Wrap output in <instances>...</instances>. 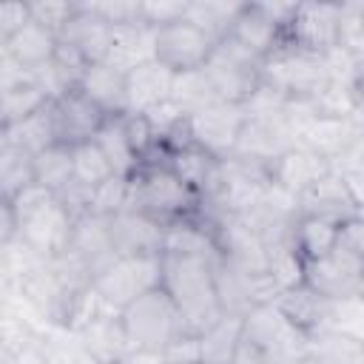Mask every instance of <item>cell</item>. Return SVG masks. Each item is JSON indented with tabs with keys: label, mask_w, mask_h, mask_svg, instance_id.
<instances>
[{
	"label": "cell",
	"mask_w": 364,
	"mask_h": 364,
	"mask_svg": "<svg viewBox=\"0 0 364 364\" xmlns=\"http://www.w3.org/2000/svg\"><path fill=\"white\" fill-rule=\"evenodd\" d=\"M173 88V71L165 68L156 60H148L125 74V91H128V114H151L171 102Z\"/></svg>",
	"instance_id": "22"
},
{
	"label": "cell",
	"mask_w": 364,
	"mask_h": 364,
	"mask_svg": "<svg viewBox=\"0 0 364 364\" xmlns=\"http://www.w3.org/2000/svg\"><path fill=\"white\" fill-rule=\"evenodd\" d=\"M293 145H296V136H293V131L287 128V122L282 119V114H273V117H253V114H245V122H242V128H239L233 154L270 168V165H273L287 148H293Z\"/></svg>",
	"instance_id": "13"
},
{
	"label": "cell",
	"mask_w": 364,
	"mask_h": 364,
	"mask_svg": "<svg viewBox=\"0 0 364 364\" xmlns=\"http://www.w3.org/2000/svg\"><path fill=\"white\" fill-rule=\"evenodd\" d=\"M310 364H364V347L344 333H318L307 344Z\"/></svg>",
	"instance_id": "36"
},
{
	"label": "cell",
	"mask_w": 364,
	"mask_h": 364,
	"mask_svg": "<svg viewBox=\"0 0 364 364\" xmlns=\"http://www.w3.org/2000/svg\"><path fill=\"white\" fill-rule=\"evenodd\" d=\"M94 145L102 151V156H105V162L111 165L114 176L128 179V176L136 171L139 159H136V154H134V148H131V139H128V134H125L122 117H105L102 125H100L97 134H94Z\"/></svg>",
	"instance_id": "30"
},
{
	"label": "cell",
	"mask_w": 364,
	"mask_h": 364,
	"mask_svg": "<svg viewBox=\"0 0 364 364\" xmlns=\"http://www.w3.org/2000/svg\"><path fill=\"white\" fill-rule=\"evenodd\" d=\"M185 119H188L191 142L199 145L202 151H208L210 156L225 159L233 154L239 128L245 122V108L233 105V102H213Z\"/></svg>",
	"instance_id": "11"
},
{
	"label": "cell",
	"mask_w": 364,
	"mask_h": 364,
	"mask_svg": "<svg viewBox=\"0 0 364 364\" xmlns=\"http://www.w3.org/2000/svg\"><path fill=\"white\" fill-rule=\"evenodd\" d=\"M230 364H273V361H270L259 347H253L247 338H239V344H236V353H233Z\"/></svg>",
	"instance_id": "49"
},
{
	"label": "cell",
	"mask_w": 364,
	"mask_h": 364,
	"mask_svg": "<svg viewBox=\"0 0 364 364\" xmlns=\"http://www.w3.org/2000/svg\"><path fill=\"white\" fill-rule=\"evenodd\" d=\"M14 239V210L11 202L0 199V245H9Z\"/></svg>",
	"instance_id": "50"
},
{
	"label": "cell",
	"mask_w": 364,
	"mask_h": 364,
	"mask_svg": "<svg viewBox=\"0 0 364 364\" xmlns=\"http://www.w3.org/2000/svg\"><path fill=\"white\" fill-rule=\"evenodd\" d=\"M57 43H60V40H57L54 31H48L46 26H40V23H34V20L28 17V23L3 46V51H6L14 63H20L23 68L34 71V68L46 65V63L54 57Z\"/></svg>",
	"instance_id": "29"
},
{
	"label": "cell",
	"mask_w": 364,
	"mask_h": 364,
	"mask_svg": "<svg viewBox=\"0 0 364 364\" xmlns=\"http://www.w3.org/2000/svg\"><path fill=\"white\" fill-rule=\"evenodd\" d=\"M48 102L46 91L37 85L34 74L14 63L6 51L0 54V128H11L40 111Z\"/></svg>",
	"instance_id": "12"
},
{
	"label": "cell",
	"mask_w": 364,
	"mask_h": 364,
	"mask_svg": "<svg viewBox=\"0 0 364 364\" xmlns=\"http://www.w3.org/2000/svg\"><path fill=\"white\" fill-rule=\"evenodd\" d=\"M3 139H6V136H3V128H0V145H3Z\"/></svg>",
	"instance_id": "55"
},
{
	"label": "cell",
	"mask_w": 364,
	"mask_h": 364,
	"mask_svg": "<svg viewBox=\"0 0 364 364\" xmlns=\"http://www.w3.org/2000/svg\"><path fill=\"white\" fill-rule=\"evenodd\" d=\"M28 185H34V156L3 139V145H0V199L11 202Z\"/></svg>",
	"instance_id": "34"
},
{
	"label": "cell",
	"mask_w": 364,
	"mask_h": 364,
	"mask_svg": "<svg viewBox=\"0 0 364 364\" xmlns=\"http://www.w3.org/2000/svg\"><path fill=\"white\" fill-rule=\"evenodd\" d=\"M85 6L111 28L139 23V0H102V3H85Z\"/></svg>",
	"instance_id": "45"
},
{
	"label": "cell",
	"mask_w": 364,
	"mask_h": 364,
	"mask_svg": "<svg viewBox=\"0 0 364 364\" xmlns=\"http://www.w3.org/2000/svg\"><path fill=\"white\" fill-rule=\"evenodd\" d=\"M71 173H74L77 182H82L88 188H97V185H102L105 179L114 176L111 165L105 162V156L94 145V139L91 142H80V145L71 148Z\"/></svg>",
	"instance_id": "40"
},
{
	"label": "cell",
	"mask_w": 364,
	"mask_h": 364,
	"mask_svg": "<svg viewBox=\"0 0 364 364\" xmlns=\"http://www.w3.org/2000/svg\"><path fill=\"white\" fill-rule=\"evenodd\" d=\"M14 242L37 259H54L68 247L74 219L57 202V196L37 182L11 199Z\"/></svg>",
	"instance_id": "2"
},
{
	"label": "cell",
	"mask_w": 364,
	"mask_h": 364,
	"mask_svg": "<svg viewBox=\"0 0 364 364\" xmlns=\"http://www.w3.org/2000/svg\"><path fill=\"white\" fill-rule=\"evenodd\" d=\"M74 338L94 364H122L134 355L119 313L111 307L88 318L80 330H74Z\"/></svg>",
	"instance_id": "16"
},
{
	"label": "cell",
	"mask_w": 364,
	"mask_h": 364,
	"mask_svg": "<svg viewBox=\"0 0 364 364\" xmlns=\"http://www.w3.org/2000/svg\"><path fill=\"white\" fill-rule=\"evenodd\" d=\"M361 316H364L361 296L338 299V301H333L330 330H333V333H344V336H350V338H358V341H361Z\"/></svg>",
	"instance_id": "43"
},
{
	"label": "cell",
	"mask_w": 364,
	"mask_h": 364,
	"mask_svg": "<svg viewBox=\"0 0 364 364\" xmlns=\"http://www.w3.org/2000/svg\"><path fill=\"white\" fill-rule=\"evenodd\" d=\"M168 168L199 196L208 199L219 185V159L202 151L199 145H185L168 154Z\"/></svg>",
	"instance_id": "27"
},
{
	"label": "cell",
	"mask_w": 364,
	"mask_h": 364,
	"mask_svg": "<svg viewBox=\"0 0 364 364\" xmlns=\"http://www.w3.org/2000/svg\"><path fill=\"white\" fill-rule=\"evenodd\" d=\"M219 102L216 100V91L205 74V68H193V71H182V74H173V88H171V105L182 114V117H191L208 105Z\"/></svg>",
	"instance_id": "33"
},
{
	"label": "cell",
	"mask_w": 364,
	"mask_h": 364,
	"mask_svg": "<svg viewBox=\"0 0 364 364\" xmlns=\"http://www.w3.org/2000/svg\"><path fill=\"white\" fill-rule=\"evenodd\" d=\"M145 361H148V364H179V361H168V358H162V355H145Z\"/></svg>",
	"instance_id": "52"
},
{
	"label": "cell",
	"mask_w": 364,
	"mask_h": 364,
	"mask_svg": "<svg viewBox=\"0 0 364 364\" xmlns=\"http://www.w3.org/2000/svg\"><path fill=\"white\" fill-rule=\"evenodd\" d=\"M125 202H128V179L111 176V179H105L102 185L94 188V193H91V213L114 216V213H119L125 208Z\"/></svg>",
	"instance_id": "41"
},
{
	"label": "cell",
	"mask_w": 364,
	"mask_h": 364,
	"mask_svg": "<svg viewBox=\"0 0 364 364\" xmlns=\"http://www.w3.org/2000/svg\"><path fill=\"white\" fill-rule=\"evenodd\" d=\"M242 338L259 347L273 364H293L307 353L310 338L293 327L276 304H259L242 316Z\"/></svg>",
	"instance_id": "7"
},
{
	"label": "cell",
	"mask_w": 364,
	"mask_h": 364,
	"mask_svg": "<svg viewBox=\"0 0 364 364\" xmlns=\"http://www.w3.org/2000/svg\"><path fill=\"white\" fill-rule=\"evenodd\" d=\"M242 338V316L222 313L219 321H213L208 330L199 333V358L196 364H230L236 344Z\"/></svg>",
	"instance_id": "32"
},
{
	"label": "cell",
	"mask_w": 364,
	"mask_h": 364,
	"mask_svg": "<svg viewBox=\"0 0 364 364\" xmlns=\"http://www.w3.org/2000/svg\"><path fill=\"white\" fill-rule=\"evenodd\" d=\"M122 364H148V361H145V355H131V358L122 361Z\"/></svg>",
	"instance_id": "53"
},
{
	"label": "cell",
	"mask_w": 364,
	"mask_h": 364,
	"mask_svg": "<svg viewBox=\"0 0 364 364\" xmlns=\"http://www.w3.org/2000/svg\"><path fill=\"white\" fill-rule=\"evenodd\" d=\"M324 173H327V159H321L318 154H313L301 145H293L270 165V185H276L279 191L299 199Z\"/></svg>",
	"instance_id": "24"
},
{
	"label": "cell",
	"mask_w": 364,
	"mask_h": 364,
	"mask_svg": "<svg viewBox=\"0 0 364 364\" xmlns=\"http://www.w3.org/2000/svg\"><path fill=\"white\" fill-rule=\"evenodd\" d=\"M108 236L117 259L128 256H162V225L154 219L122 208L119 213L108 216Z\"/></svg>",
	"instance_id": "18"
},
{
	"label": "cell",
	"mask_w": 364,
	"mask_h": 364,
	"mask_svg": "<svg viewBox=\"0 0 364 364\" xmlns=\"http://www.w3.org/2000/svg\"><path fill=\"white\" fill-rule=\"evenodd\" d=\"M128 210H136L156 225H173L188 219L199 208V196L165 165H139L128 176Z\"/></svg>",
	"instance_id": "3"
},
{
	"label": "cell",
	"mask_w": 364,
	"mask_h": 364,
	"mask_svg": "<svg viewBox=\"0 0 364 364\" xmlns=\"http://www.w3.org/2000/svg\"><path fill=\"white\" fill-rule=\"evenodd\" d=\"M77 91L97 105L105 117H125L128 114V91H125V74L117 71L108 63H94L85 68Z\"/></svg>",
	"instance_id": "25"
},
{
	"label": "cell",
	"mask_w": 364,
	"mask_h": 364,
	"mask_svg": "<svg viewBox=\"0 0 364 364\" xmlns=\"http://www.w3.org/2000/svg\"><path fill=\"white\" fill-rule=\"evenodd\" d=\"M364 128L361 119H338V117H321L316 114L299 134H296V145L318 154L321 159H333L338 156L353 139H361Z\"/></svg>",
	"instance_id": "23"
},
{
	"label": "cell",
	"mask_w": 364,
	"mask_h": 364,
	"mask_svg": "<svg viewBox=\"0 0 364 364\" xmlns=\"http://www.w3.org/2000/svg\"><path fill=\"white\" fill-rule=\"evenodd\" d=\"M57 40L63 46L74 48L88 65L105 63L108 46H111V26L105 20H100L85 3H77L74 6V14L65 20V26L57 34Z\"/></svg>",
	"instance_id": "19"
},
{
	"label": "cell",
	"mask_w": 364,
	"mask_h": 364,
	"mask_svg": "<svg viewBox=\"0 0 364 364\" xmlns=\"http://www.w3.org/2000/svg\"><path fill=\"white\" fill-rule=\"evenodd\" d=\"M119 321L134 355H162L176 336L188 333L176 304L162 287H154L122 307Z\"/></svg>",
	"instance_id": "4"
},
{
	"label": "cell",
	"mask_w": 364,
	"mask_h": 364,
	"mask_svg": "<svg viewBox=\"0 0 364 364\" xmlns=\"http://www.w3.org/2000/svg\"><path fill=\"white\" fill-rule=\"evenodd\" d=\"M71 148L65 145H48L34 156V182L51 193L65 188L71 182Z\"/></svg>",
	"instance_id": "38"
},
{
	"label": "cell",
	"mask_w": 364,
	"mask_h": 364,
	"mask_svg": "<svg viewBox=\"0 0 364 364\" xmlns=\"http://www.w3.org/2000/svg\"><path fill=\"white\" fill-rule=\"evenodd\" d=\"M296 210L304 216H321V219L344 222V219L361 213V202H355L353 193L347 191V185L327 168V173L321 179H316L296 199Z\"/></svg>",
	"instance_id": "20"
},
{
	"label": "cell",
	"mask_w": 364,
	"mask_h": 364,
	"mask_svg": "<svg viewBox=\"0 0 364 364\" xmlns=\"http://www.w3.org/2000/svg\"><path fill=\"white\" fill-rule=\"evenodd\" d=\"M202 68H205L219 102L245 105L247 97L262 82L259 80L262 60L256 54H250L247 48H242L230 37H222V40L213 43V51H210V57L205 60Z\"/></svg>",
	"instance_id": "6"
},
{
	"label": "cell",
	"mask_w": 364,
	"mask_h": 364,
	"mask_svg": "<svg viewBox=\"0 0 364 364\" xmlns=\"http://www.w3.org/2000/svg\"><path fill=\"white\" fill-rule=\"evenodd\" d=\"M336 23H338V6L296 3L293 17L287 20L282 37L293 46L307 48V51L327 54L336 48Z\"/></svg>",
	"instance_id": "15"
},
{
	"label": "cell",
	"mask_w": 364,
	"mask_h": 364,
	"mask_svg": "<svg viewBox=\"0 0 364 364\" xmlns=\"http://www.w3.org/2000/svg\"><path fill=\"white\" fill-rule=\"evenodd\" d=\"M213 43L205 31H199L193 23H188L185 17L171 23V26H162L156 28V37H154V60L162 63L165 68H171L173 74H182V71H193V68H202L205 60L210 57L213 51Z\"/></svg>",
	"instance_id": "10"
},
{
	"label": "cell",
	"mask_w": 364,
	"mask_h": 364,
	"mask_svg": "<svg viewBox=\"0 0 364 364\" xmlns=\"http://www.w3.org/2000/svg\"><path fill=\"white\" fill-rule=\"evenodd\" d=\"M91 193H94V188H88V185H82V182H77V179L71 176V182H68L65 188H60L54 196H57V202L65 208V213L77 222V219H82V216L91 213Z\"/></svg>",
	"instance_id": "46"
},
{
	"label": "cell",
	"mask_w": 364,
	"mask_h": 364,
	"mask_svg": "<svg viewBox=\"0 0 364 364\" xmlns=\"http://www.w3.org/2000/svg\"><path fill=\"white\" fill-rule=\"evenodd\" d=\"M336 48L364 57V3L347 0L338 3V23H336Z\"/></svg>",
	"instance_id": "39"
},
{
	"label": "cell",
	"mask_w": 364,
	"mask_h": 364,
	"mask_svg": "<svg viewBox=\"0 0 364 364\" xmlns=\"http://www.w3.org/2000/svg\"><path fill=\"white\" fill-rule=\"evenodd\" d=\"M301 282L330 301L364 296V256L333 247L327 256L304 264Z\"/></svg>",
	"instance_id": "9"
},
{
	"label": "cell",
	"mask_w": 364,
	"mask_h": 364,
	"mask_svg": "<svg viewBox=\"0 0 364 364\" xmlns=\"http://www.w3.org/2000/svg\"><path fill=\"white\" fill-rule=\"evenodd\" d=\"M14 279V256L9 245H0V290H9Z\"/></svg>",
	"instance_id": "51"
},
{
	"label": "cell",
	"mask_w": 364,
	"mask_h": 364,
	"mask_svg": "<svg viewBox=\"0 0 364 364\" xmlns=\"http://www.w3.org/2000/svg\"><path fill=\"white\" fill-rule=\"evenodd\" d=\"M63 253H68L94 282L117 259V253L111 247V236H108V216L88 213V216L77 219L71 228L68 247Z\"/></svg>",
	"instance_id": "17"
},
{
	"label": "cell",
	"mask_w": 364,
	"mask_h": 364,
	"mask_svg": "<svg viewBox=\"0 0 364 364\" xmlns=\"http://www.w3.org/2000/svg\"><path fill=\"white\" fill-rule=\"evenodd\" d=\"M3 136H6V142H11V145L23 148V151H26V154H31V156H37V154H40V151H46L48 145H54L51 119H48V102H46L40 111H34L31 117H26L23 122H17V125L6 128V131H3Z\"/></svg>",
	"instance_id": "37"
},
{
	"label": "cell",
	"mask_w": 364,
	"mask_h": 364,
	"mask_svg": "<svg viewBox=\"0 0 364 364\" xmlns=\"http://www.w3.org/2000/svg\"><path fill=\"white\" fill-rule=\"evenodd\" d=\"M6 296H9V290H0V304L6 301Z\"/></svg>",
	"instance_id": "54"
},
{
	"label": "cell",
	"mask_w": 364,
	"mask_h": 364,
	"mask_svg": "<svg viewBox=\"0 0 364 364\" xmlns=\"http://www.w3.org/2000/svg\"><path fill=\"white\" fill-rule=\"evenodd\" d=\"M97 296L111 307L122 310L142 293L159 287V256H128V259H114L94 282Z\"/></svg>",
	"instance_id": "8"
},
{
	"label": "cell",
	"mask_w": 364,
	"mask_h": 364,
	"mask_svg": "<svg viewBox=\"0 0 364 364\" xmlns=\"http://www.w3.org/2000/svg\"><path fill=\"white\" fill-rule=\"evenodd\" d=\"M336 247H341L347 253H355V256H364V219H361V213L338 222Z\"/></svg>",
	"instance_id": "48"
},
{
	"label": "cell",
	"mask_w": 364,
	"mask_h": 364,
	"mask_svg": "<svg viewBox=\"0 0 364 364\" xmlns=\"http://www.w3.org/2000/svg\"><path fill=\"white\" fill-rule=\"evenodd\" d=\"M259 80L287 100H316L327 88L330 71L324 54L307 51L282 37L276 48L262 60Z\"/></svg>",
	"instance_id": "5"
},
{
	"label": "cell",
	"mask_w": 364,
	"mask_h": 364,
	"mask_svg": "<svg viewBox=\"0 0 364 364\" xmlns=\"http://www.w3.org/2000/svg\"><path fill=\"white\" fill-rule=\"evenodd\" d=\"M273 304L279 307V313L293 324L299 327L307 338L318 336V333H327L330 330V313H333V301L318 296L316 290H310L304 282L301 284H293L287 290H282Z\"/></svg>",
	"instance_id": "21"
},
{
	"label": "cell",
	"mask_w": 364,
	"mask_h": 364,
	"mask_svg": "<svg viewBox=\"0 0 364 364\" xmlns=\"http://www.w3.org/2000/svg\"><path fill=\"white\" fill-rule=\"evenodd\" d=\"M159 287L176 304L188 333L199 336L213 321L222 318V307L213 287L210 259L162 253L159 256Z\"/></svg>",
	"instance_id": "1"
},
{
	"label": "cell",
	"mask_w": 364,
	"mask_h": 364,
	"mask_svg": "<svg viewBox=\"0 0 364 364\" xmlns=\"http://www.w3.org/2000/svg\"><path fill=\"white\" fill-rule=\"evenodd\" d=\"M336 236H338V222H333V219L299 213L293 222V247H296L301 264L327 256L336 247Z\"/></svg>",
	"instance_id": "31"
},
{
	"label": "cell",
	"mask_w": 364,
	"mask_h": 364,
	"mask_svg": "<svg viewBox=\"0 0 364 364\" xmlns=\"http://www.w3.org/2000/svg\"><path fill=\"white\" fill-rule=\"evenodd\" d=\"M0 54H3V48H0Z\"/></svg>",
	"instance_id": "56"
},
{
	"label": "cell",
	"mask_w": 364,
	"mask_h": 364,
	"mask_svg": "<svg viewBox=\"0 0 364 364\" xmlns=\"http://www.w3.org/2000/svg\"><path fill=\"white\" fill-rule=\"evenodd\" d=\"M225 37L236 40L242 48H247L250 54L264 60L282 40V26L276 20H270L259 3H242V9L236 11L230 31Z\"/></svg>",
	"instance_id": "26"
},
{
	"label": "cell",
	"mask_w": 364,
	"mask_h": 364,
	"mask_svg": "<svg viewBox=\"0 0 364 364\" xmlns=\"http://www.w3.org/2000/svg\"><path fill=\"white\" fill-rule=\"evenodd\" d=\"M242 3L233 0H188L185 20L193 23L199 31H205L210 40H222L230 31V23Z\"/></svg>",
	"instance_id": "35"
},
{
	"label": "cell",
	"mask_w": 364,
	"mask_h": 364,
	"mask_svg": "<svg viewBox=\"0 0 364 364\" xmlns=\"http://www.w3.org/2000/svg\"><path fill=\"white\" fill-rule=\"evenodd\" d=\"M154 37H156V31L148 28L142 20L131 23V26L111 28V46H108L105 63L114 65L117 71L128 74L131 68L154 60Z\"/></svg>",
	"instance_id": "28"
},
{
	"label": "cell",
	"mask_w": 364,
	"mask_h": 364,
	"mask_svg": "<svg viewBox=\"0 0 364 364\" xmlns=\"http://www.w3.org/2000/svg\"><path fill=\"white\" fill-rule=\"evenodd\" d=\"M188 0H139V20L148 28H162L185 17Z\"/></svg>",
	"instance_id": "42"
},
{
	"label": "cell",
	"mask_w": 364,
	"mask_h": 364,
	"mask_svg": "<svg viewBox=\"0 0 364 364\" xmlns=\"http://www.w3.org/2000/svg\"><path fill=\"white\" fill-rule=\"evenodd\" d=\"M28 23V3H0V48Z\"/></svg>",
	"instance_id": "47"
},
{
	"label": "cell",
	"mask_w": 364,
	"mask_h": 364,
	"mask_svg": "<svg viewBox=\"0 0 364 364\" xmlns=\"http://www.w3.org/2000/svg\"><path fill=\"white\" fill-rule=\"evenodd\" d=\"M74 6H77L74 0H34V3H28V17L34 23L46 26L48 31L60 34L65 20L74 14Z\"/></svg>",
	"instance_id": "44"
},
{
	"label": "cell",
	"mask_w": 364,
	"mask_h": 364,
	"mask_svg": "<svg viewBox=\"0 0 364 364\" xmlns=\"http://www.w3.org/2000/svg\"><path fill=\"white\" fill-rule=\"evenodd\" d=\"M48 119H51L54 145L74 148L80 142L94 139L105 114L97 105H91L80 91H68L57 100H48Z\"/></svg>",
	"instance_id": "14"
}]
</instances>
